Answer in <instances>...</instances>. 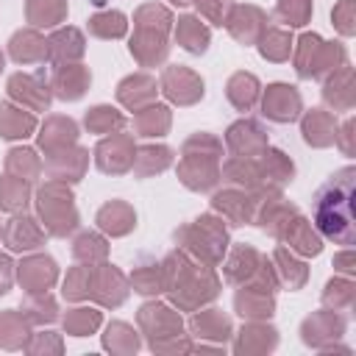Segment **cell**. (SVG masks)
I'll return each mask as SVG.
<instances>
[{"mask_svg":"<svg viewBox=\"0 0 356 356\" xmlns=\"http://www.w3.org/2000/svg\"><path fill=\"white\" fill-rule=\"evenodd\" d=\"M11 56H14V61H39L47 56V44L36 33L22 31L11 39Z\"/></svg>","mask_w":356,"mask_h":356,"instance_id":"d6986e66","label":"cell"},{"mask_svg":"<svg viewBox=\"0 0 356 356\" xmlns=\"http://www.w3.org/2000/svg\"><path fill=\"white\" fill-rule=\"evenodd\" d=\"M89 28L97 36H122L125 33V17L120 11H106V14L92 17L89 19Z\"/></svg>","mask_w":356,"mask_h":356,"instance_id":"4316f807","label":"cell"},{"mask_svg":"<svg viewBox=\"0 0 356 356\" xmlns=\"http://www.w3.org/2000/svg\"><path fill=\"white\" fill-rule=\"evenodd\" d=\"M284 236H286V242H289L295 250H300V253H306V256H317V253L323 250V242H320V236L312 231V222H306V220L298 217V214H295L292 222H286Z\"/></svg>","mask_w":356,"mask_h":356,"instance_id":"9c48e42d","label":"cell"},{"mask_svg":"<svg viewBox=\"0 0 356 356\" xmlns=\"http://www.w3.org/2000/svg\"><path fill=\"white\" fill-rule=\"evenodd\" d=\"M33 131V117L22 114L14 106H0V136L6 139H19Z\"/></svg>","mask_w":356,"mask_h":356,"instance_id":"9a60e30c","label":"cell"},{"mask_svg":"<svg viewBox=\"0 0 356 356\" xmlns=\"http://www.w3.org/2000/svg\"><path fill=\"white\" fill-rule=\"evenodd\" d=\"M172 3H178V6H184V3H189V0H172Z\"/></svg>","mask_w":356,"mask_h":356,"instance_id":"60d3db41","label":"cell"},{"mask_svg":"<svg viewBox=\"0 0 356 356\" xmlns=\"http://www.w3.org/2000/svg\"><path fill=\"white\" fill-rule=\"evenodd\" d=\"M8 284H11V261L0 256V295L8 292Z\"/></svg>","mask_w":356,"mask_h":356,"instance_id":"f35d334b","label":"cell"},{"mask_svg":"<svg viewBox=\"0 0 356 356\" xmlns=\"http://www.w3.org/2000/svg\"><path fill=\"white\" fill-rule=\"evenodd\" d=\"M97 222L103 231H111V234H125L134 228V211L125 206V203H108L100 209L97 214Z\"/></svg>","mask_w":356,"mask_h":356,"instance_id":"2e32d148","label":"cell"},{"mask_svg":"<svg viewBox=\"0 0 356 356\" xmlns=\"http://www.w3.org/2000/svg\"><path fill=\"white\" fill-rule=\"evenodd\" d=\"M42 242V231L31 217H14L6 228V245L11 250H31Z\"/></svg>","mask_w":356,"mask_h":356,"instance_id":"30bf717a","label":"cell"},{"mask_svg":"<svg viewBox=\"0 0 356 356\" xmlns=\"http://www.w3.org/2000/svg\"><path fill=\"white\" fill-rule=\"evenodd\" d=\"M81 314H72L70 320H67V325H70V331L75 334V337H83L86 331H92L95 325H97V312H86V309H78Z\"/></svg>","mask_w":356,"mask_h":356,"instance_id":"8d00e7d4","label":"cell"},{"mask_svg":"<svg viewBox=\"0 0 356 356\" xmlns=\"http://www.w3.org/2000/svg\"><path fill=\"white\" fill-rule=\"evenodd\" d=\"M228 97L239 111H248L259 97V81L253 75H248V72H236L228 81Z\"/></svg>","mask_w":356,"mask_h":356,"instance_id":"5bb4252c","label":"cell"},{"mask_svg":"<svg viewBox=\"0 0 356 356\" xmlns=\"http://www.w3.org/2000/svg\"><path fill=\"white\" fill-rule=\"evenodd\" d=\"M337 264H339V270H342V273H348V275H350V273H353V267H350V250H348V253H342V256L337 259Z\"/></svg>","mask_w":356,"mask_h":356,"instance_id":"ab89813d","label":"cell"},{"mask_svg":"<svg viewBox=\"0 0 356 356\" xmlns=\"http://www.w3.org/2000/svg\"><path fill=\"white\" fill-rule=\"evenodd\" d=\"M197 8L214 22V25H222L225 22V11L231 8V0H195Z\"/></svg>","mask_w":356,"mask_h":356,"instance_id":"e575fe53","label":"cell"},{"mask_svg":"<svg viewBox=\"0 0 356 356\" xmlns=\"http://www.w3.org/2000/svg\"><path fill=\"white\" fill-rule=\"evenodd\" d=\"M97 253V256H103L106 253V245H103V239L100 236H92V234H83V236H78V242H75V256H83V253Z\"/></svg>","mask_w":356,"mask_h":356,"instance_id":"74e56055","label":"cell"},{"mask_svg":"<svg viewBox=\"0 0 356 356\" xmlns=\"http://www.w3.org/2000/svg\"><path fill=\"white\" fill-rule=\"evenodd\" d=\"M303 139L314 147H325L331 142H337V120L334 114L323 111V108H312L303 120Z\"/></svg>","mask_w":356,"mask_h":356,"instance_id":"8992f818","label":"cell"},{"mask_svg":"<svg viewBox=\"0 0 356 356\" xmlns=\"http://www.w3.org/2000/svg\"><path fill=\"white\" fill-rule=\"evenodd\" d=\"M142 161L150 164V167L145 170V175L153 172V170H164V167L170 164V150H167V147H145V150H139V156H136V164H142Z\"/></svg>","mask_w":356,"mask_h":356,"instance_id":"836d02e7","label":"cell"},{"mask_svg":"<svg viewBox=\"0 0 356 356\" xmlns=\"http://www.w3.org/2000/svg\"><path fill=\"white\" fill-rule=\"evenodd\" d=\"M264 19H267V17H264L259 8L245 6V8H236V11H234V17L228 19V28H231V33H234L239 42L248 44V42H253V39L259 36Z\"/></svg>","mask_w":356,"mask_h":356,"instance_id":"8fae6325","label":"cell"},{"mask_svg":"<svg viewBox=\"0 0 356 356\" xmlns=\"http://www.w3.org/2000/svg\"><path fill=\"white\" fill-rule=\"evenodd\" d=\"M86 83H89V72H86V70H81V67H67V70H61V72L56 75L53 89H56V95H58L61 100H78V97L83 95Z\"/></svg>","mask_w":356,"mask_h":356,"instance_id":"4fadbf2b","label":"cell"},{"mask_svg":"<svg viewBox=\"0 0 356 356\" xmlns=\"http://www.w3.org/2000/svg\"><path fill=\"white\" fill-rule=\"evenodd\" d=\"M323 298H325V303H334V309H339V306L350 309V303H353V284L345 281V278H334V281H328Z\"/></svg>","mask_w":356,"mask_h":356,"instance_id":"f546056e","label":"cell"},{"mask_svg":"<svg viewBox=\"0 0 356 356\" xmlns=\"http://www.w3.org/2000/svg\"><path fill=\"white\" fill-rule=\"evenodd\" d=\"M275 259H278L281 273H284V278L289 281V286H295V278H298L300 284L306 281V267H303L300 261H295V259H292V253H286L284 248H278V250H275Z\"/></svg>","mask_w":356,"mask_h":356,"instance_id":"1f68e13d","label":"cell"},{"mask_svg":"<svg viewBox=\"0 0 356 356\" xmlns=\"http://www.w3.org/2000/svg\"><path fill=\"white\" fill-rule=\"evenodd\" d=\"M289 47H292V39H289V33H281V31H270L261 39V56L273 58V61H284L289 56Z\"/></svg>","mask_w":356,"mask_h":356,"instance_id":"83f0119b","label":"cell"},{"mask_svg":"<svg viewBox=\"0 0 356 356\" xmlns=\"http://www.w3.org/2000/svg\"><path fill=\"white\" fill-rule=\"evenodd\" d=\"M264 114L275 122H292L300 114V95L295 86L289 83H273L264 92V103H261Z\"/></svg>","mask_w":356,"mask_h":356,"instance_id":"277c9868","label":"cell"},{"mask_svg":"<svg viewBox=\"0 0 356 356\" xmlns=\"http://www.w3.org/2000/svg\"><path fill=\"white\" fill-rule=\"evenodd\" d=\"M228 145H231V150H236V153L253 156V153H264L267 136H264V131H261L256 122L245 120V122H236V125L228 128Z\"/></svg>","mask_w":356,"mask_h":356,"instance_id":"52a82bcc","label":"cell"},{"mask_svg":"<svg viewBox=\"0 0 356 356\" xmlns=\"http://www.w3.org/2000/svg\"><path fill=\"white\" fill-rule=\"evenodd\" d=\"M278 14L289 25H303L312 14V0H278Z\"/></svg>","mask_w":356,"mask_h":356,"instance_id":"4dcf8cb0","label":"cell"},{"mask_svg":"<svg viewBox=\"0 0 356 356\" xmlns=\"http://www.w3.org/2000/svg\"><path fill=\"white\" fill-rule=\"evenodd\" d=\"M75 122L72 120H61V117H56V120H50V125H47V134L42 131V147H53L56 142L58 145H67V142H72L75 139Z\"/></svg>","mask_w":356,"mask_h":356,"instance_id":"484cf974","label":"cell"},{"mask_svg":"<svg viewBox=\"0 0 356 356\" xmlns=\"http://www.w3.org/2000/svg\"><path fill=\"white\" fill-rule=\"evenodd\" d=\"M353 178L356 170L345 167L334 172L314 195V225L320 228L323 236L350 245L353 242Z\"/></svg>","mask_w":356,"mask_h":356,"instance_id":"6da1fadb","label":"cell"},{"mask_svg":"<svg viewBox=\"0 0 356 356\" xmlns=\"http://www.w3.org/2000/svg\"><path fill=\"white\" fill-rule=\"evenodd\" d=\"M164 92L175 103H195L203 95V81H197L189 70H167L164 72Z\"/></svg>","mask_w":356,"mask_h":356,"instance_id":"5b68a950","label":"cell"},{"mask_svg":"<svg viewBox=\"0 0 356 356\" xmlns=\"http://www.w3.org/2000/svg\"><path fill=\"white\" fill-rule=\"evenodd\" d=\"M211 203H214V209L225 211L236 225L250 220V200L245 195H239V192H220V195H214Z\"/></svg>","mask_w":356,"mask_h":356,"instance_id":"7402d4cb","label":"cell"},{"mask_svg":"<svg viewBox=\"0 0 356 356\" xmlns=\"http://www.w3.org/2000/svg\"><path fill=\"white\" fill-rule=\"evenodd\" d=\"M114 108H108V106H97V108H92L89 114H86V125L92 128V131H106L108 125H122V117L120 114H111Z\"/></svg>","mask_w":356,"mask_h":356,"instance_id":"d6a6232c","label":"cell"},{"mask_svg":"<svg viewBox=\"0 0 356 356\" xmlns=\"http://www.w3.org/2000/svg\"><path fill=\"white\" fill-rule=\"evenodd\" d=\"M264 170H261V178L264 181H275L278 186L281 184H286V181H292V172H295V167H292V161L281 153V150H264Z\"/></svg>","mask_w":356,"mask_h":356,"instance_id":"603a6c76","label":"cell"},{"mask_svg":"<svg viewBox=\"0 0 356 356\" xmlns=\"http://www.w3.org/2000/svg\"><path fill=\"white\" fill-rule=\"evenodd\" d=\"M39 211L44 217V225L53 234H67L75 228V209H72V195L61 184H47L39 192Z\"/></svg>","mask_w":356,"mask_h":356,"instance_id":"3957f363","label":"cell"},{"mask_svg":"<svg viewBox=\"0 0 356 356\" xmlns=\"http://www.w3.org/2000/svg\"><path fill=\"white\" fill-rule=\"evenodd\" d=\"M334 22L339 28V33L350 36L356 28H353V0H342L337 8H334Z\"/></svg>","mask_w":356,"mask_h":356,"instance_id":"d590c367","label":"cell"},{"mask_svg":"<svg viewBox=\"0 0 356 356\" xmlns=\"http://www.w3.org/2000/svg\"><path fill=\"white\" fill-rule=\"evenodd\" d=\"M178 42L189 53H203L209 47V31L195 17H181L178 19Z\"/></svg>","mask_w":356,"mask_h":356,"instance_id":"ac0fdd59","label":"cell"},{"mask_svg":"<svg viewBox=\"0 0 356 356\" xmlns=\"http://www.w3.org/2000/svg\"><path fill=\"white\" fill-rule=\"evenodd\" d=\"M83 53V39L75 28H67V31H58L53 39H50V56L56 61H64V58H75Z\"/></svg>","mask_w":356,"mask_h":356,"instance_id":"44dd1931","label":"cell"},{"mask_svg":"<svg viewBox=\"0 0 356 356\" xmlns=\"http://www.w3.org/2000/svg\"><path fill=\"white\" fill-rule=\"evenodd\" d=\"M19 278H22L28 286H33V289H44V286H50V281L56 278V264H53V259H44V256L31 259V261H25V264L19 267Z\"/></svg>","mask_w":356,"mask_h":356,"instance_id":"e0dca14e","label":"cell"},{"mask_svg":"<svg viewBox=\"0 0 356 356\" xmlns=\"http://www.w3.org/2000/svg\"><path fill=\"white\" fill-rule=\"evenodd\" d=\"M298 75L300 78H320L323 72H334L345 64V47L342 44H325L320 36L306 33L300 36V47L295 56Z\"/></svg>","mask_w":356,"mask_h":356,"instance_id":"7a4b0ae2","label":"cell"},{"mask_svg":"<svg viewBox=\"0 0 356 356\" xmlns=\"http://www.w3.org/2000/svg\"><path fill=\"white\" fill-rule=\"evenodd\" d=\"M67 6L64 0H31L28 3V17L33 25H56L64 17Z\"/></svg>","mask_w":356,"mask_h":356,"instance_id":"cb8c5ba5","label":"cell"},{"mask_svg":"<svg viewBox=\"0 0 356 356\" xmlns=\"http://www.w3.org/2000/svg\"><path fill=\"white\" fill-rule=\"evenodd\" d=\"M323 97L337 111H348L353 106V72H350L348 64H342L339 70H334V78H328V83L323 89Z\"/></svg>","mask_w":356,"mask_h":356,"instance_id":"ba28073f","label":"cell"},{"mask_svg":"<svg viewBox=\"0 0 356 356\" xmlns=\"http://www.w3.org/2000/svg\"><path fill=\"white\" fill-rule=\"evenodd\" d=\"M0 67H3V56H0Z\"/></svg>","mask_w":356,"mask_h":356,"instance_id":"b9f144b4","label":"cell"},{"mask_svg":"<svg viewBox=\"0 0 356 356\" xmlns=\"http://www.w3.org/2000/svg\"><path fill=\"white\" fill-rule=\"evenodd\" d=\"M125 142H128L125 136L100 142V147H97V167H100L103 172H122V170L131 167L128 159H120V147H122Z\"/></svg>","mask_w":356,"mask_h":356,"instance_id":"ffe728a7","label":"cell"},{"mask_svg":"<svg viewBox=\"0 0 356 356\" xmlns=\"http://www.w3.org/2000/svg\"><path fill=\"white\" fill-rule=\"evenodd\" d=\"M167 122H170V117H167V108L164 106H153V108H147V111L139 114V131H142V136H159L167 128Z\"/></svg>","mask_w":356,"mask_h":356,"instance_id":"f1b7e54d","label":"cell"},{"mask_svg":"<svg viewBox=\"0 0 356 356\" xmlns=\"http://www.w3.org/2000/svg\"><path fill=\"white\" fill-rule=\"evenodd\" d=\"M8 92H11V97H17V100H22L33 108H47V103H50L47 89L42 83H36L33 78H28V75H14L8 81Z\"/></svg>","mask_w":356,"mask_h":356,"instance_id":"7c38bea8","label":"cell"},{"mask_svg":"<svg viewBox=\"0 0 356 356\" xmlns=\"http://www.w3.org/2000/svg\"><path fill=\"white\" fill-rule=\"evenodd\" d=\"M28 203V186L22 178H0V206L6 211H19Z\"/></svg>","mask_w":356,"mask_h":356,"instance_id":"d4e9b609","label":"cell"}]
</instances>
